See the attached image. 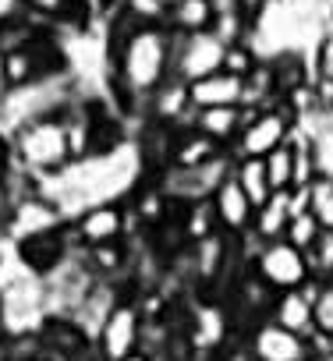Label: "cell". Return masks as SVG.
I'll return each mask as SVG.
<instances>
[{
    "label": "cell",
    "mask_w": 333,
    "mask_h": 361,
    "mask_svg": "<svg viewBox=\"0 0 333 361\" xmlns=\"http://www.w3.org/2000/svg\"><path fill=\"white\" fill-rule=\"evenodd\" d=\"M262 163H266V173H270L273 192H291V188H294V145H291V142L280 145V149H273Z\"/></svg>",
    "instance_id": "obj_20"
},
{
    "label": "cell",
    "mask_w": 333,
    "mask_h": 361,
    "mask_svg": "<svg viewBox=\"0 0 333 361\" xmlns=\"http://www.w3.org/2000/svg\"><path fill=\"white\" fill-rule=\"evenodd\" d=\"M192 128L202 131L206 138L220 142L227 152L234 145V138L245 128V106H210V110H195L192 114Z\"/></svg>",
    "instance_id": "obj_14"
},
{
    "label": "cell",
    "mask_w": 333,
    "mask_h": 361,
    "mask_svg": "<svg viewBox=\"0 0 333 361\" xmlns=\"http://www.w3.org/2000/svg\"><path fill=\"white\" fill-rule=\"evenodd\" d=\"M110 89L124 114H145L149 99L174 78V32L166 25H138L117 4L103 36Z\"/></svg>",
    "instance_id": "obj_1"
},
{
    "label": "cell",
    "mask_w": 333,
    "mask_h": 361,
    "mask_svg": "<svg viewBox=\"0 0 333 361\" xmlns=\"http://www.w3.org/2000/svg\"><path fill=\"white\" fill-rule=\"evenodd\" d=\"M138 231L128 199L117 202H96L89 209H82L71 220V238L78 248H99V245H117V241H131V234Z\"/></svg>",
    "instance_id": "obj_5"
},
{
    "label": "cell",
    "mask_w": 333,
    "mask_h": 361,
    "mask_svg": "<svg viewBox=\"0 0 333 361\" xmlns=\"http://www.w3.org/2000/svg\"><path fill=\"white\" fill-rule=\"evenodd\" d=\"M220 156H227V149L213 138H206L195 128H181L174 131V145H171V166L166 170H199L217 163Z\"/></svg>",
    "instance_id": "obj_12"
},
{
    "label": "cell",
    "mask_w": 333,
    "mask_h": 361,
    "mask_svg": "<svg viewBox=\"0 0 333 361\" xmlns=\"http://www.w3.org/2000/svg\"><path fill=\"white\" fill-rule=\"evenodd\" d=\"M29 15L50 22L54 29L61 25H85L89 22V0H15Z\"/></svg>",
    "instance_id": "obj_17"
},
{
    "label": "cell",
    "mask_w": 333,
    "mask_h": 361,
    "mask_svg": "<svg viewBox=\"0 0 333 361\" xmlns=\"http://www.w3.org/2000/svg\"><path fill=\"white\" fill-rule=\"evenodd\" d=\"M178 227H181V238L188 245H199L206 238H217L220 234V224H217V213H213V202H188V206H178Z\"/></svg>",
    "instance_id": "obj_18"
},
{
    "label": "cell",
    "mask_w": 333,
    "mask_h": 361,
    "mask_svg": "<svg viewBox=\"0 0 333 361\" xmlns=\"http://www.w3.org/2000/svg\"><path fill=\"white\" fill-rule=\"evenodd\" d=\"M315 294H319V280L298 287V290H284L273 298V308H270V319L305 340L315 336Z\"/></svg>",
    "instance_id": "obj_10"
},
{
    "label": "cell",
    "mask_w": 333,
    "mask_h": 361,
    "mask_svg": "<svg viewBox=\"0 0 333 361\" xmlns=\"http://www.w3.org/2000/svg\"><path fill=\"white\" fill-rule=\"evenodd\" d=\"M213 213L220 224V234H227L231 241H245L252 238V224H255V206L248 202V195L241 192V185L234 180V173L224 177V185L213 192Z\"/></svg>",
    "instance_id": "obj_9"
},
{
    "label": "cell",
    "mask_w": 333,
    "mask_h": 361,
    "mask_svg": "<svg viewBox=\"0 0 333 361\" xmlns=\"http://www.w3.org/2000/svg\"><path fill=\"white\" fill-rule=\"evenodd\" d=\"M11 138V159L15 170H22L29 180H50L54 173H61L64 166H71V142H68V128L64 117H40L32 124H22L18 131L8 135Z\"/></svg>",
    "instance_id": "obj_2"
},
{
    "label": "cell",
    "mask_w": 333,
    "mask_h": 361,
    "mask_svg": "<svg viewBox=\"0 0 333 361\" xmlns=\"http://www.w3.org/2000/svg\"><path fill=\"white\" fill-rule=\"evenodd\" d=\"M259 61H262V57H259V50H255L252 43H231L227 54H224V71H231V75H238V78H248Z\"/></svg>",
    "instance_id": "obj_23"
},
{
    "label": "cell",
    "mask_w": 333,
    "mask_h": 361,
    "mask_svg": "<svg viewBox=\"0 0 333 361\" xmlns=\"http://www.w3.org/2000/svg\"><path fill=\"white\" fill-rule=\"evenodd\" d=\"M315 336L333 343V283H319V294H315Z\"/></svg>",
    "instance_id": "obj_26"
},
{
    "label": "cell",
    "mask_w": 333,
    "mask_h": 361,
    "mask_svg": "<svg viewBox=\"0 0 333 361\" xmlns=\"http://www.w3.org/2000/svg\"><path fill=\"white\" fill-rule=\"evenodd\" d=\"M142 329H145V312H142V301L138 294H124L114 312L107 315L99 336H96V354L99 361H124L131 357L135 350H142Z\"/></svg>",
    "instance_id": "obj_6"
},
{
    "label": "cell",
    "mask_w": 333,
    "mask_h": 361,
    "mask_svg": "<svg viewBox=\"0 0 333 361\" xmlns=\"http://www.w3.org/2000/svg\"><path fill=\"white\" fill-rule=\"evenodd\" d=\"M8 92V78H4V54H0V99Z\"/></svg>",
    "instance_id": "obj_28"
},
{
    "label": "cell",
    "mask_w": 333,
    "mask_h": 361,
    "mask_svg": "<svg viewBox=\"0 0 333 361\" xmlns=\"http://www.w3.org/2000/svg\"><path fill=\"white\" fill-rule=\"evenodd\" d=\"M245 350L252 361H312L315 350H312V340L277 326L273 319H262L255 322L245 336H241Z\"/></svg>",
    "instance_id": "obj_7"
},
{
    "label": "cell",
    "mask_w": 333,
    "mask_h": 361,
    "mask_svg": "<svg viewBox=\"0 0 333 361\" xmlns=\"http://www.w3.org/2000/svg\"><path fill=\"white\" fill-rule=\"evenodd\" d=\"M25 361H57V357H50V354H43V350H40V354H32V357H25Z\"/></svg>",
    "instance_id": "obj_29"
},
{
    "label": "cell",
    "mask_w": 333,
    "mask_h": 361,
    "mask_svg": "<svg viewBox=\"0 0 333 361\" xmlns=\"http://www.w3.org/2000/svg\"><path fill=\"white\" fill-rule=\"evenodd\" d=\"M15 170V159H11V138L0 131V177H8Z\"/></svg>",
    "instance_id": "obj_27"
},
{
    "label": "cell",
    "mask_w": 333,
    "mask_h": 361,
    "mask_svg": "<svg viewBox=\"0 0 333 361\" xmlns=\"http://www.w3.org/2000/svg\"><path fill=\"white\" fill-rule=\"evenodd\" d=\"M308 213L319 220L322 231H333V180L315 177L308 185Z\"/></svg>",
    "instance_id": "obj_21"
},
{
    "label": "cell",
    "mask_w": 333,
    "mask_h": 361,
    "mask_svg": "<svg viewBox=\"0 0 333 361\" xmlns=\"http://www.w3.org/2000/svg\"><path fill=\"white\" fill-rule=\"evenodd\" d=\"M192 96H188V85L171 78L145 106V121L152 124H163V128H171V131H181V128H192Z\"/></svg>",
    "instance_id": "obj_11"
},
{
    "label": "cell",
    "mask_w": 333,
    "mask_h": 361,
    "mask_svg": "<svg viewBox=\"0 0 333 361\" xmlns=\"http://www.w3.org/2000/svg\"><path fill=\"white\" fill-rule=\"evenodd\" d=\"M248 269L273 290V294H284V290H298L305 283H312V262L301 248H294L291 241H266L259 245L252 255H248Z\"/></svg>",
    "instance_id": "obj_4"
},
{
    "label": "cell",
    "mask_w": 333,
    "mask_h": 361,
    "mask_svg": "<svg viewBox=\"0 0 333 361\" xmlns=\"http://www.w3.org/2000/svg\"><path fill=\"white\" fill-rule=\"evenodd\" d=\"M224 54L227 47L217 39V32H192V36H174V78L192 85L213 71H224Z\"/></svg>",
    "instance_id": "obj_8"
},
{
    "label": "cell",
    "mask_w": 333,
    "mask_h": 361,
    "mask_svg": "<svg viewBox=\"0 0 333 361\" xmlns=\"http://www.w3.org/2000/svg\"><path fill=\"white\" fill-rule=\"evenodd\" d=\"M308 262H312V276L319 283H333V231H322L319 245L308 252Z\"/></svg>",
    "instance_id": "obj_24"
},
{
    "label": "cell",
    "mask_w": 333,
    "mask_h": 361,
    "mask_svg": "<svg viewBox=\"0 0 333 361\" xmlns=\"http://www.w3.org/2000/svg\"><path fill=\"white\" fill-rule=\"evenodd\" d=\"M192 106L195 110H210V106H241L245 103V78L231 75V71H213L199 82L188 85Z\"/></svg>",
    "instance_id": "obj_13"
},
{
    "label": "cell",
    "mask_w": 333,
    "mask_h": 361,
    "mask_svg": "<svg viewBox=\"0 0 333 361\" xmlns=\"http://www.w3.org/2000/svg\"><path fill=\"white\" fill-rule=\"evenodd\" d=\"M298 128V114L291 103L262 106V110H245V128L231 145L234 159H266L273 149L287 145Z\"/></svg>",
    "instance_id": "obj_3"
},
{
    "label": "cell",
    "mask_w": 333,
    "mask_h": 361,
    "mask_svg": "<svg viewBox=\"0 0 333 361\" xmlns=\"http://www.w3.org/2000/svg\"><path fill=\"white\" fill-rule=\"evenodd\" d=\"M234 180L241 185V192L248 195V202L259 209L262 202H270L273 195V185H270V173H266V163L262 159H234Z\"/></svg>",
    "instance_id": "obj_19"
},
{
    "label": "cell",
    "mask_w": 333,
    "mask_h": 361,
    "mask_svg": "<svg viewBox=\"0 0 333 361\" xmlns=\"http://www.w3.org/2000/svg\"><path fill=\"white\" fill-rule=\"evenodd\" d=\"M294 216V206H291V192H273L270 202H262L255 209V224H252V238L259 245L266 241H280L287 234V224Z\"/></svg>",
    "instance_id": "obj_16"
},
{
    "label": "cell",
    "mask_w": 333,
    "mask_h": 361,
    "mask_svg": "<svg viewBox=\"0 0 333 361\" xmlns=\"http://www.w3.org/2000/svg\"><path fill=\"white\" fill-rule=\"evenodd\" d=\"M217 22L213 0H174L163 15V25L174 36H192V32H210Z\"/></svg>",
    "instance_id": "obj_15"
},
{
    "label": "cell",
    "mask_w": 333,
    "mask_h": 361,
    "mask_svg": "<svg viewBox=\"0 0 333 361\" xmlns=\"http://www.w3.org/2000/svg\"><path fill=\"white\" fill-rule=\"evenodd\" d=\"M312 71L322 82H333V22H326L322 36L312 47Z\"/></svg>",
    "instance_id": "obj_25"
},
{
    "label": "cell",
    "mask_w": 333,
    "mask_h": 361,
    "mask_svg": "<svg viewBox=\"0 0 333 361\" xmlns=\"http://www.w3.org/2000/svg\"><path fill=\"white\" fill-rule=\"evenodd\" d=\"M319 238H322V227H319V220L305 209V213H294L291 216V224H287V234H284V241H291L294 248H301L305 255L319 245Z\"/></svg>",
    "instance_id": "obj_22"
}]
</instances>
